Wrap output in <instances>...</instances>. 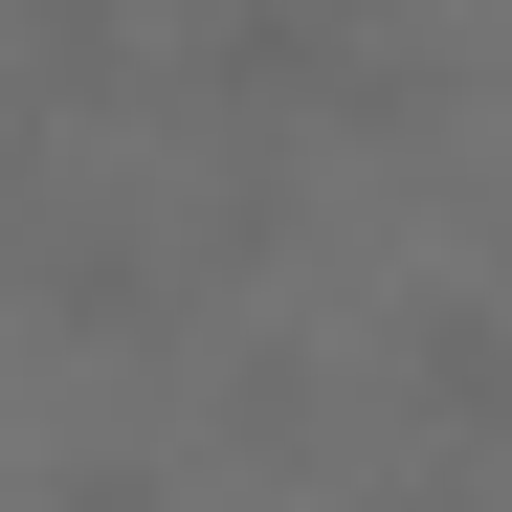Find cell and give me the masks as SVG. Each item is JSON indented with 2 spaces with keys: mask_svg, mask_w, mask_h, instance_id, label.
<instances>
[{
  "mask_svg": "<svg viewBox=\"0 0 512 512\" xmlns=\"http://www.w3.org/2000/svg\"><path fill=\"white\" fill-rule=\"evenodd\" d=\"M357 23H379V0H223V90H268V112H312L334 67H357Z\"/></svg>",
  "mask_w": 512,
  "mask_h": 512,
  "instance_id": "cell-2",
  "label": "cell"
},
{
  "mask_svg": "<svg viewBox=\"0 0 512 512\" xmlns=\"http://www.w3.org/2000/svg\"><path fill=\"white\" fill-rule=\"evenodd\" d=\"M401 512H490V490H468V468H423V490H401Z\"/></svg>",
  "mask_w": 512,
  "mask_h": 512,
  "instance_id": "cell-4",
  "label": "cell"
},
{
  "mask_svg": "<svg viewBox=\"0 0 512 512\" xmlns=\"http://www.w3.org/2000/svg\"><path fill=\"white\" fill-rule=\"evenodd\" d=\"M23 23H45V45H112V0H23Z\"/></svg>",
  "mask_w": 512,
  "mask_h": 512,
  "instance_id": "cell-3",
  "label": "cell"
},
{
  "mask_svg": "<svg viewBox=\"0 0 512 512\" xmlns=\"http://www.w3.org/2000/svg\"><path fill=\"white\" fill-rule=\"evenodd\" d=\"M401 401L446 446H512V290H423L401 312Z\"/></svg>",
  "mask_w": 512,
  "mask_h": 512,
  "instance_id": "cell-1",
  "label": "cell"
}]
</instances>
